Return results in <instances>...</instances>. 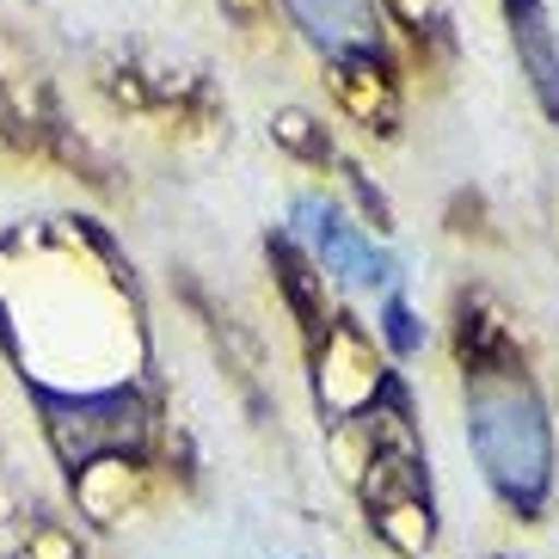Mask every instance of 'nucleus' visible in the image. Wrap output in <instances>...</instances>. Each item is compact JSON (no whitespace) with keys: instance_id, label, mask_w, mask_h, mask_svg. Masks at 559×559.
I'll use <instances>...</instances> for the list:
<instances>
[{"instance_id":"f257e3e1","label":"nucleus","mask_w":559,"mask_h":559,"mask_svg":"<svg viewBox=\"0 0 559 559\" xmlns=\"http://www.w3.org/2000/svg\"><path fill=\"white\" fill-rule=\"evenodd\" d=\"M461 362H467V443L479 474L516 516H542L554 492V425L523 357H510L504 345H461Z\"/></svg>"},{"instance_id":"f03ea898","label":"nucleus","mask_w":559,"mask_h":559,"mask_svg":"<svg viewBox=\"0 0 559 559\" xmlns=\"http://www.w3.org/2000/svg\"><path fill=\"white\" fill-rule=\"evenodd\" d=\"M296 32L332 68H381L388 62V32H381L376 0H283Z\"/></svg>"},{"instance_id":"7ed1b4c3","label":"nucleus","mask_w":559,"mask_h":559,"mask_svg":"<svg viewBox=\"0 0 559 559\" xmlns=\"http://www.w3.org/2000/svg\"><path fill=\"white\" fill-rule=\"evenodd\" d=\"M296 228H301V240L313 247V259L326 264V271H338L345 283H388V277H394L388 252L369 247V234H357L345 215L332 210V203L301 198L296 203Z\"/></svg>"},{"instance_id":"20e7f679","label":"nucleus","mask_w":559,"mask_h":559,"mask_svg":"<svg viewBox=\"0 0 559 559\" xmlns=\"http://www.w3.org/2000/svg\"><path fill=\"white\" fill-rule=\"evenodd\" d=\"M498 7H504V32L528 93L547 111V123H559V32L547 19V0H498Z\"/></svg>"},{"instance_id":"39448f33","label":"nucleus","mask_w":559,"mask_h":559,"mask_svg":"<svg viewBox=\"0 0 559 559\" xmlns=\"http://www.w3.org/2000/svg\"><path fill=\"white\" fill-rule=\"evenodd\" d=\"M388 338H394V350L400 357H406V350H418V338H425V332L412 326V313H406V301H388Z\"/></svg>"}]
</instances>
